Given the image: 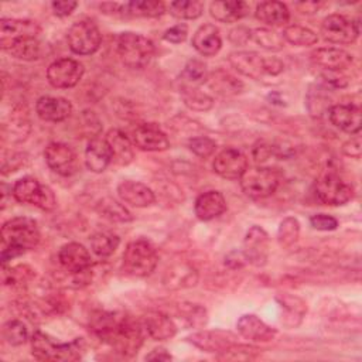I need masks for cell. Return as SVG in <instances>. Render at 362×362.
I'll return each mask as SVG.
<instances>
[{
	"instance_id": "obj_2",
	"label": "cell",
	"mask_w": 362,
	"mask_h": 362,
	"mask_svg": "<svg viewBox=\"0 0 362 362\" xmlns=\"http://www.w3.org/2000/svg\"><path fill=\"white\" fill-rule=\"evenodd\" d=\"M40 242L37 222L28 216H16L1 226V263L34 249Z\"/></svg>"
},
{
	"instance_id": "obj_27",
	"label": "cell",
	"mask_w": 362,
	"mask_h": 362,
	"mask_svg": "<svg viewBox=\"0 0 362 362\" xmlns=\"http://www.w3.org/2000/svg\"><path fill=\"white\" fill-rule=\"evenodd\" d=\"M226 211L225 197L215 189L201 194L194 204V212L201 221H211Z\"/></svg>"
},
{
	"instance_id": "obj_26",
	"label": "cell",
	"mask_w": 362,
	"mask_h": 362,
	"mask_svg": "<svg viewBox=\"0 0 362 362\" xmlns=\"http://www.w3.org/2000/svg\"><path fill=\"white\" fill-rule=\"evenodd\" d=\"M194 49L204 57H214L222 47V38L218 27L214 24H202L192 35L191 41Z\"/></svg>"
},
{
	"instance_id": "obj_35",
	"label": "cell",
	"mask_w": 362,
	"mask_h": 362,
	"mask_svg": "<svg viewBox=\"0 0 362 362\" xmlns=\"http://www.w3.org/2000/svg\"><path fill=\"white\" fill-rule=\"evenodd\" d=\"M11 57L23 61H35L41 58V42L37 37H25L14 41L7 49Z\"/></svg>"
},
{
	"instance_id": "obj_51",
	"label": "cell",
	"mask_w": 362,
	"mask_h": 362,
	"mask_svg": "<svg viewBox=\"0 0 362 362\" xmlns=\"http://www.w3.org/2000/svg\"><path fill=\"white\" fill-rule=\"evenodd\" d=\"M273 153H274L273 146H269V144H264V143H257L253 148V157H255L256 163L266 161Z\"/></svg>"
},
{
	"instance_id": "obj_8",
	"label": "cell",
	"mask_w": 362,
	"mask_h": 362,
	"mask_svg": "<svg viewBox=\"0 0 362 362\" xmlns=\"http://www.w3.org/2000/svg\"><path fill=\"white\" fill-rule=\"evenodd\" d=\"M66 41L72 52L78 55H90L99 49L102 35L93 21L79 20L69 27Z\"/></svg>"
},
{
	"instance_id": "obj_33",
	"label": "cell",
	"mask_w": 362,
	"mask_h": 362,
	"mask_svg": "<svg viewBox=\"0 0 362 362\" xmlns=\"http://www.w3.org/2000/svg\"><path fill=\"white\" fill-rule=\"evenodd\" d=\"M208 85L221 96H235L243 90V83L223 69H218L208 76Z\"/></svg>"
},
{
	"instance_id": "obj_34",
	"label": "cell",
	"mask_w": 362,
	"mask_h": 362,
	"mask_svg": "<svg viewBox=\"0 0 362 362\" xmlns=\"http://www.w3.org/2000/svg\"><path fill=\"white\" fill-rule=\"evenodd\" d=\"M165 6L158 0H133L122 4V17H160Z\"/></svg>"
},
{
	"instance_id": "obj_14",
	"label": "cell",
	"mask_w": 362,
	"mask_h": 362,
	"mask_svg": "<svg viewBox=\"0 0 362 362\" xmlns=\"http://www.w3.org/2000/svg\"><path fill=\"white\" fill-rule=\"evenodd\" d=\"M44 158L47 165L59 175H71L76 170L75 153L65 143H49L44 150Z\"/></svg>"
},
{
	"instance_id": "obj_52",
	"label": "cell",
	"mask_w": 362,
	"mask_h": 362,
	"mask_svg": "<svg viewBox=\"0 0 362 362\" xmlns=\"http://www.w3.org/2000/svg\"><path fill=\"white\" fill-rule=\"evenodd\" d=\"M250 38V30L246 27H236L229 33V40L236 45H243Z\"/></svg>"
},
{
	"instance_id": "obj_42",
	"label": "cell",
	"mask_w": 362,
	"mask_h": 362,
	"mask_svg": "<svg viewBox=\"0 0 362 362\" xmlns=\"http://www.w3.org/2000/svg\"><path fill=\"white\" fill-rule=\"evenodd\" d=\"M168 8L175 18L195 20L204 13V3L199 0H178L170 3Z\"/></svg>"
},
{
	"instance_id": "obj_53",
	"label": "cell",
	"mask_w": 362,
	"mask_h": 362,
	"mask_svg": "<svg viewBox=\"0 0 362 362\" xmlns=\"http://www.w3.org/2000/svg\"><path fill=\"white\" fill-rule=\"evenodd\" d=\"M171 354L164 348H156L146 355V361H171Z\"/></svg>"
},
{
	"instance_id": "obj_28",
	"label": "cell",
	"mask_w": 362,
	"mask_h": 362,
	"mask_svg": "<svg viewBox=\"0 0 362 362\" xmlns=\"http://www.w3.org/2000/svg\"><path fill=\"white\" fill-rule=\"evenodd\" d=\"M112 163V151L106 139L93 137L85 150V165L92 173H102Z\"/></svg>"
},
{
	"instance_id": "obj_3",
	"label": "cell",
	"mask_w": 362,
	"mask_h": 362,
	"mask_svg": "<svg viewBox=\"0 0 362 362\" xmlns=\"http://www.w3.org/2000/svg\"><path fill=\"white\" fill-rule=\"evenodd\" d=\"M83 351L85 342L82 338L62 344L40 329L34 331L31 337V354L38 361H76L81 359Z\"/></svg>"
},
{
	"instance_id": "obj_44",
	"label": "cell",
	"mask_w": 362,
	"mask_h": 362,
	"mask_svg": "<svg viewBox=\"0 0 362 362\" xmlns=\"http://www.w3.org/2000/svg\"><path fill=\"white\" fill-rule=\"evenodd\" d=\"M3 338L13 346L23 345L28 339V328L21 320H10L3 325Z\"/></svg>"
},
{
	"instance_id": "obj_45",
	"label": "cell",
	"mask_w": 362,
	"mask_h": 362,
	"mask_svg": "<svg viewBox=\"0 0 362 362\" xmlns=\"http://www.w3.org/2000/svg\"><path fill=\"white\" fill-rule=\"evenodd\" d=\"M30 120L27 117L25 113L23 112H17V115L11 116V122H10V139L11 141H21L27 137V134L30 133Z\"/></svg>"
},
{
	"instance_id": "obj_16",
	"label": "cell",
	"mask_w": 362,
	"mask_h": 362,
	"mask_svg": "<svg viewBox=\"0 0 362 362\" xmlns=\"http://www.w3.org/2000/svg\"><path fill=\"white\" fill-rule=\"evenodd\" d=\"M41 27L33 20L1 18L0 20V45L6 51L14 41L25 37H37Z\"/></svg>"
},
{
	"instance_id": "obj_29",
	"label": "cell",
	"mask_w": 362,
	"mask_h": 362,
	"mask_svg": "<svg viewBox=\"0 0 362 362\" xmlns=\"http://www.w3.org/2000/svg\"><path fill=\"white\" fill-rule=\"evenodd\" d=\"M106 141L112 151V161L117 165H127L134 158V151L129 137L119 129H110L106 133Z\"/></svg>"
},
{
	"instance_id": "obj_46",
	"label": "cell",
	"mask_w": 362,
	"mask_h": 362,
	"mask_svg": "<svg viewBox=\"0 0 362 362\" xmlns=\"http://www.w3.org/2000/svg\"><path fill=\"white\" fill-rule=\"evenodd\" d=\"M188 148L195 156H198L201 158H206L215 153L216 143L206 136H198V137H192L188 140Z\"/></svg>"
},
{
	"instance_id": "obj_36",
	"label": "cell",
	"mask_w": 362,
	"mask_h": 362,
	"mask_svg": "<svg viewBox=\"0 0 362 362\" xmlns=\"http://www.w3.org/2000/svg\"><path fill=\"white\" fill-rule=\"evenodd\" d=\"M120 245L117 235L110 232H98L90 236V249L99 257H109Z\"/></svg>"
},
{
	"instance_id": "obj_40",
	"label": "cell",
	"mask_w": 362,
	"mask_h": 362,
	"mask_svg": "<svg viewBox=\"0 0 362 362\" xmlns=\"http://www.w3.org/2000/svg\"><path fill=\"white\" fill-rule=\"evenodd\" d=\"M208 68L199 59H189L181 72V78L185 83L184 86H199L208 81Z\"/></svg>"
},
{
	"instance_id": "obj_48",
	"label": "cell",
	"mask_w": 362,
	"mask_h": 362,
	"mask_svg": "<svg viewBox=\"0 0 362 362\" xmlns=\"http://www.w3.org/2000/svg\"><path fill=\"white\" fill-rule=\"evenodd\" d=\"M187 35H188V25L184 23H178L174 27L165 30V33L163 34V38L171 44H180L185 41Z\"/></svg>"
},
{
	"instance_id": "obj_6",
	"label": "cell",
	"mask_w": 362,
	"mask_h": 362,
	"mask_svg": "<svg viewBox=\"0 0 362 362\" xmlns=\"http://www.w3.org/2000/svg\"><path fill=\"white\" fill-rule=\"evenodd\" d=\"M13 197L17 202L31 204L42 211H52L57 206L54 191L34 177H23L13 185Z\"/></svg>"
},
{
	"instance_id": "obj_21",
	"label": "cell",
	"mask_w": 362,
	"mask_h": 362,
	"mask_svg": "<svg viewBox=\"0 0 362 362\" xmlns=\"http://www.w3.org/2000/svg\"><path fill=\"white\" fill-rule=\"evenodd\" d=\"M329 122L342 132L358 134L361 132V109L356 105H332L328 109Z\"/></svg>"
},
{
	"instance_id": "obj_30",
	"label": "cell",
	"mask_w": 362,
	"mask_h": 362,
	"mask_svg": "<svg viewBox=\"0 0 362 362\" xmlns=\"http://www.w3.org/2000/svg\"><path fill=\"white\" fill-rule=\"evenodd\" d=\"M255 16L259 21L270 27L286 25L290 20V11L281 1H262L256 6Z\"/></svg>"
},
{
	"instance_id": "obj_41",
	"label": "cell",
	"mask_w": 362,
	"mask_h": 362,
	"mask_svg": "<svg viewBox=\"0 0 362 362\" xmlns=\"http://www.w3.org/2000/svg\"><path fill=\"white\" fill-rule=\"evenodd\" d=\"M98 209L105 218H107L113 222H130L133 219L130 211L123 204H120L119 201L109 198V197L103 198L98 204Z\"/></svg>"
},
{
	"instance_id": "obj_18",
	"label": "cell",
	"mask_w": 362,
	"mask_h": 362,
	"mask_svg": "<svg viewBox=\"0 0 362 362\" xmlns=\"http://www.w3.org/2000/svg\"><path fill=\"white\" fill-rule=\"evenodd\" d=\"M58 260L61 266L72 274L85 273L92 264L90 253L78 242L65 243L58 252Z\"/></svg>"
},
{
	"instance_id": "obj_19",
	"label": "cell",
	"mask_w": 362,
	"mask_h": 362,
	"mask_svg": "<svg viewBox=\"0 0 362 362\" xmlns=\"http://www.w3.org/2000/svg\"><path fill=\"white\" fill-rule=\"evenodd\" d=\"M187 339L197 348L205 351V352H218L223 354L229 348H232L236 344V337L230 332L225 331H199L195 332Z\"/></svg>"
},
{
	"instance_id": "obj_32",
	"label": "cell",
	"mask_w": 362,
	"mask_h": 362,
	"mask_svg": "<svg viewBox=\"0 0 362 362\" xmlns=\"http://www.w3.org/2000/svg\"><path fill=\"white\" fill-rule=\"evenodd\" d=\"M283 308L281 322L287 327H297L307 313V304L303 298L293 294H280L276 297Z\"/></svg>"
},
{
	"instance_id": "obj_31",
	"label": "cell",
	"mask_w": 362,
	"mask_h": 362,
	"mask_svg": "<svg viewBox=\"0 0 362 362\" xmlns=\"http://www.w3.org/2000/svg\"><path fill=\"white\" fill-rule=\"evenodd\" d=\"M209 13L219 23H235L249 14V4L246 1H212Z\"/></svg>"
},
{
	"instance_id": "obj_11",
	"label": "cell",
	"mask_w": 362,
	"mask_h": 362,
	"mask_svg": "<svg viewBox=\"0 0 362 362\" xmlns=\"http://www.w3.org/2000/svg\"><path fill=\"white\" fill-rule=\"evenodd\" d=\"M83 72L85 68L79 61L72 58H59L49 64L47 69V79L54 88L68 89L79 83Z\"/></svg>"
},
{
	"instance_id": "obj_10",
	"label": "cell",
	"mask_w": 362,
	"mask_h": 362,
	"mask_svg": "<svg viewBox=\"0 0 362 362\" xmlns=\"http://www.w3.org/2000/svg\"><path fill=\"white\" fill-rule=\"evenodd\" d=\"M321 34L332 44L348 45L358 40L359 25L342 14H329L321 23Z\"/></svg>"
},
{
	"instance_id": "obj_20",
	"label": "cell",
	"mask_w": 362,
	"mask_h": 362,
	"mask_svg": "<svg viewBox=\"0 0 362 362\" xmlns=\"http://www.w3.org/2000/svg\"><path fill=\"white\" fill-rule=\"evenodd\" d=\"M134 144L144 151H164L170 147L167 134L154 123H144L133 132Z\"/></svg>"
},
{
	"instance_id": "obj_39",
	"label": "cell",
	"mask_w": 362,
	"mask_h": 362,
	"mask_svg": "<svg viewBox=\"0 0 362 362\" xmlns=\"http://www.w3.org/2000/svg\"><path fill=\"white\" fill-rule=\"evenodd\" d=\"M250 40H253L259 47L273 52L280 51L284 47L283 35L267 27H260L250 31Z\"/></svg>"
},
{
	"instance_id": "obj_4",
	"label": "cell",
	"mask_w": 362,
	"mask_h": 362,
	"mask_svg": "<svg viewBox=\"0 0 362 362\" xmlns=\"http://www.w3.org/2000/svg\"><path fill=\"white\" fill-rule=\"evenodd\" d=\"M116 51L126 66L141 69L151 61L154 55V44L141 34L126 31L117 35Z\"/></svg>"
},
{
	"instance_id": "obj_38",
	"label": "cell",
	"mask_w": 362,
	"mask_h": 362,
	"mask_svg": "<svg viewBox=\"0 0 362 362\" xmlns=\"http://www.w3.org/2000/svg\"><path fill=\"white\" fill-rule=\"evenodd\" d=\"M181 98L184 105L195 112H206L214 106V99L194 86H182Z\"/></svg>"
},
{
	"instance_id": "obj_12",
	"label": "cell",
	"mask_w": 362,
	"mask_h": 362,
	"mask_svg": "<svg viewBox=\"0 0 362 362\" xmlns=\"http://www.w3.org/2000/svg\"><path fill=\"white\" fill-rule=\"evenodd\" d=\"M269 243H270V239L267 232L263 228L253 225L246 232L243 239L242 253L246 262L256 267L264 266L269 257Z\"/></svg>"
},
{
	"instance_id": "obj_17",
	"label": "cell",
	"mask_w": 362,
	"mask_h": 362,
	"mask_svg": "<svg viewBox=\"0 0 362 362\" xmlns=\"http://www.w3.org/2000/svg\"><path fill=\"white\" fill-rule=\"evenodd\" d=\"M229 64L242 75L252 78V79H260L267 75L266 61L267 57H263L255 51H236L229 55Z\"/></svg>"
},
{
	"instance_id": "obj_43",
	"label": "cell",
	"mask_w": 362,
	"mask_h": 362,
	"mask_svg": "<svg viewBox=\"0 0 362 362\" xmlns=\"http://www.w3.org/2000/svg\"><path fill=\"white\" fill-rule=\"evenodd\" d=\"M298 236H300V222H298V219L294 218V216L284 218L280 222L279 230H277L279 245L284 249L291 247L297 242Z\"/></svg>"
},
{
	"instance_id": "obj_22",
	"label": "cell",
	"mask_w": 362,
	"mask_h": 362,
	"mask_svg": "<svg viewBox=\"0 0 362 362\" xmlns=\"http://www.w3.org/2000/svg\"><path fill=\"white\" fill-rule=\"evenodd\" d=\"M117 195L122 202L136 206V208H146L151 205L156 199L154 192L150 187L140 181L124 180L117 185Z\"/></svg>"
},
{
	"instance_id": "obj_47",
	"label": "cell",
	"mask_w": 362,
	"mask_h": 362,
	"mask_svg": "<svg viewBox=\"0 0 362 362\" xmlns=\"http://www.w3.org/2000/svg\"><path fill=\"white\" fill-rule=\"evenodd\" d=\"M310 223L317 230H334L338 226V221L327 214H315L310 218Z\"/></svg>"
},
{
	"instance_id": "obj_54",
	"label": "cell",
	"mask_w": 362,
	"mask_h": 362,
	"mask_svg": "<svg viewBox=\"0 0 362 362\" xmlns=\"http://www.w3.org/2000/svg\"><path fill=\"white\" fill-rule=\"evenodd\" d=\"M296 6L298 7V10L301 13H307V14H311V13L317 11L318 7H320V4L315 3V1H303V3H297Z\"/></svg>"
},
{
	"instance_id": "obj_1",
	"label": "cell",
	"mask_w": 362,
	"mask_h": 362,
	"mask_svg": "<svg viewBox=\"0 0 362 362\" xmlns=\"http://www.w3.org/2000/svg\"><path fill=\"white\" fill-rule=\"evenodd\" d=\"M90 329L100 341L126 356L136 354L143 344L141 325L124 314L99 313L92 317Z\"/></svg>"
},
{
	"instance_id": "obj_13",
	"label": "cell",
	"mask_w": 362,
	"mask_h": 362,
	"mask_svg": "<svg viewBox=\"0 0 362 362\" xmlns=\"http://www.w3.org/2000/svg\"><path fill=\"white\" fill-rule=\"evenodd\" d=\"M214 171L225 180H239L247 170V157L236 148H225L212 163Z\"/></svg>"
},
{
	"instance_id": "obj_37",
	"label": "cell",
	"mask_w": 362,
	"mask_h": 362,
	"mask_svg": "<svg viewBox=\"0 0 362 362\" xmlns=\"http://www.w3.org/2000/svg\"><path fill=\"white\" fill-rule=\"evenodd\" d=\"M283 40L296 45V47H310L317 44L318 41V35L310 30L308 27H303V25H287L283 31Z\"/></svg>"
},
{
	"instance_id": "obj_50",
	"label": "cell",
	"mask_w": 362,
	"mask_h": 362,
	"mask_svg": "<svg viewBox=\"0 0 362 362\" xmlns=\"http://www.w3.org/2000/svg\"><path fill=\"white\" fill-rule=\"evenodd\" d=\"M76 6H78V3L72 1V0H58V1L51 3L54 14L58 17L69 16L76 8Z\"/></svg>"
},
{
	"instance_id": "obj_7",
	"label": "cell",
	"mask_w": 362,
	"mask_h": 362,
	"mask_svg": "<svg viewBox=\"0 0 362 362\" xmlns=\"http://www.w3.org/2000/svg\"><path fill=\"white\" fill-rule=\"evenodd\" d=\"M242 191L253 198L262 199L270 197L279 187V174L270 167H252L239 178Z\"/></svg>"
},
{
	"instance_id": "obj_24",
	"label": "cell",
	"mask_w": 362,
	"mask_h": 362,
	"mask_svg": "<svg viewBox=\"0 0 362 362\" xmlns=\"http://www.w3.org/2000/svg\"><path fill=\"white\" fill-rule=\"evenodd\" d=\"M236 328H238V332L243 338H246L249 341H255V342L272 341L277 334V331L274 328L267 325L263 320H260L255 314L242 315L236 321Z\"/></svg>"
},
{
	"instance_id": "obj_15",
	"label": "cell",
	"mask_w": 362,
	"mask_h": 362,
	"mask_svg": "<svg viewBox=\"0 0 362 362\" xmlns=\"http://www.w3.org/2000/svg\"><path fill=\"white\" fill-rule=\"evenodd\" d=\"M311 61L324 72H342L354 62L352 54L335 47H322L311 52Z\"/></svg>"
},
{
	"instance_id": "obj_9",
	"label": "cell",
	"mask_w": 362,
	"mask_h": 362,
	"mask_svg": "<svg viewBox=\"0 0 362 362\" xmlns=\"http://www.w3.org/2000/svg\"><path fill=\"white\" fill-rule=\"evenodd\" d=\"M315 195L327 205H344L352 199L354 187L342 180L337 173L328 171L317 180Z\"/></svg>"
},
{
	"instance_id": "obj_25",
	"label": "cell",
	"mask_w": 362,
	"mask_h": 362,
	"mask_svg": "<svg viewBox=\"0 0 362 362\" xmlns=\"http://www.w3.org/2000/svg\"><path fill=\"white\" fill-rule=\"evenodd\" d=\"M143 329L154 341H165L175 335L177 325L167 314L150 311L143 317Z\"/></svg>"
},
{
	"instance_id": "obj_5",
	"label": "cell",
	"mask_w": 362,
	"mask_h": 362,
	"mask_svg": "<svg viewBox=\"0 0 362 362\" xmlns=\"http://www.w3.org/2000/svg\"><path fill=\"white\" fill-rule=\"evenodd\" d=\"M158 263V255L154 246L146 239L130 242L123 253L124 270L136 277H146L151 274Z\"/></svg>"
},
{
	"instance_id": "obj_23",
	"label": "cell",
	"mask_w": 362,
	"mask_h": 362,
	"mask_svg": "<svg viewBox=\"0 0 362 362\" xmlns=\"http://www.w3.org/2000/svg\"><path fill=\"white\" fill-rule=\"evenodd\" d=\"M35 112L44 122H62L72 113V105L61 96H41L35 103Z\"/></svg>"
},
{
	"instance_id": "obj_49",
	"label": "cell",
	"mask_w": 362,
	"mask_h": 362,
	"mask_svg": "<svg viewBox=\"0 0 362 362\" xmlns=\"http://www.w3.org/2000/svg\"><path fill=\"white\" fill-rule=\"evenodd\" d=\"M342 153L348 157H352V158H361V154H362V144H361V136L359 133L358 134H354V137H351L348 141L344 143L342 146Z\"/></svg>"
}]
</instances>
